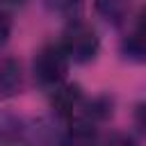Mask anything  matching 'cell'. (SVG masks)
I'll return each instance as SVG.
<instances>
[{"instance_id":"6da1fadb","label":"cell","mask_w":146,"mask_h":146,"mask_svg":"<svg viewBox=\"0 0 146 146\" xmlns=\"http://www.w3.org/2000/svg\"><path fill=\"white\" fill-rule=\"evenodd\" d=\"M59 46L64 48L66 57L75 64H87L91 62L96 55H98V48H100V39L96 34V30L84 23V21H71L62 34V41Z\"/></svg>"},{"instance_id":"7a4b0ae2","label":"cell","mask_w":146,"mask_h":146,"mask_svg":"<svg viewBox=\"0 0 146 146\" xmlns=\"http://www.w3.org/2000/svg\"><path fill=\"white\" fill-rule=\"evenodd\" d=\"M68 57L64 52V48L59 43H48L43 46L34 62H32V73H34V80L46 87V89H57L59 84H64L66 80V73H68Z\"/></svg>"},{"instance_id":"3957f363","label":"cell","mask_w":146,"mask_h":146,"mask_svg":"<svg viewBox=\"0 0 146 146\" xmlns=\"http://www.w3.org/2000/svg\"><path fill=\"white\" fill-rule=\"evenodd\" d=\"M50 103H52V110H55L62 119H73V116L84 107L87 100H84V94H82V89H80L78 84L64 82V84H59L57 89H52Z\"/></svg>"},{"instance_id":"277c9868","label":"cell","mask_w":146,"mask_h":146,"mask_svg":"<svg viewBox=\"0 0 146 146\" xmlns=\"http://www.w3.org/2000/svg\"><path fill=\"white\" fill-rule=\"evenodd\" d=\"M21 141L25 146H59L62 137H57V130L48 119H34L30 123H23Z\"/></svg>"},{"instance_id":"5b68a950","label":"cell","mask_w":146,"mask_h":146,"mask_svg":"<svg viewBox=\"0 0 146 146\" xmlns=\"http://www.w3.org/2000/svg\"><path fill=\"white\" fill-rule=\"evenodd\" d=\"M23 89V68L14 57L0 59V100H9L18 96Z\"/></svg>"},{"instance_id":"8992f818","label":"cell","mask_w":146,"mask_h":146,"mask_svg":"<svg viewBox=\"0 0 146 146\" xmlns=\"http://www.w3.org/2000/svg\"><path fill=\"white\" fill-rule=\"evenodd\" d=\"M59 146H103V144H100L96 130L91 128V123L80 121V123H73L64 132Z\"/></svg>"},{"instance_id":"52a82bcc","label":"cell","mask_w":146,"mask_h":146,"mask_svg":"<svg viewBox=\"0 0 146 146\" xmlns=\"http://www.w3.org/2000/svg\"><path fill=\"white\" fill-rule=\"evenodd\" d=\"M121 52H123L130 62L146 64V36L132 30V32L123 39V43H121Z\"/></svg>"},{"instance_id":"ba28073f","label":"cell","mask_w":146,"mask_h":146,"mask_svg":"<svg viewBox=\"0 0 146 146\" xmlns=\"http://www.w3.org/2000/svg\"><path fill=\"white\" fill-rule=\"evenodd\" d=\"M96 11L105 21L119 25L128 14V0H96Z\"/></svg>"},{"instance_id":"9c48e42d","label":"cell","mask_w":146,"mask_h":146,"mask_svg":"<svg viewBox=\"0 0 146 146\" xmlns=\"http://www.w3.org/2000/svg\"><path fill=\"white\" fill-rule=\"evenodd\" d=\"M43 2H46L48 9L59 11V14H73V11H78L80 5H82V0H43Z\"/></svg>"},{"instance_id":"30bf717a","label":"cell","mask_w":146,"mask_h":146,"mask_svg":"<svg viewBox=\"0 0 146 146\" xmlns=\"http://www.w3.org/2000/svg\"><path fill=\"white\" fill-rule=\"evenodd\" d=\"M103 146H135V141H132V137L125 135V132H114V135L107 137V141H105Z\"/></svg>"},{"instance_id":"8fae6325","label":"cell","mask_w":146,"mask_h":146,"mask_svg":"<svg viewBox=\"0 0 146 146\" xmlns=\"http://www.w3.org/2000/svg\"><path fill=\"white\" fill-rule=\"evenodd\" d=\"M132 119H135V125L146 135V103H139L135 105V112H132Z\"/></svg>"},{"instance_id":"7c38bea8","label":"cell","mask_w":146,"mask_h":146,"mask_svg":"<svg viewBox=\"0 0 146 146\" xmlns=\"http://www.w3.org/2000/svg\"><path fill=\"white\" fill-rule=\"evenodd\" d=\"M9 34H11V18L5 11H0V46L9 39Z\"/></svg>"},{"instance_id":"4fadbf2b","label":"cell","mask_w":146,"mask_h":146,"mask_svg":"<svg viewBox=\"0 0 146 146\" xmlns=\"http://www.w3.org/2000/svg\"><path fill=\"white\" fill-rule=\"evenodd\" d=\"M135 32H139V34H144V36H146V7H141V11H139V16H137Z\"/></svg>"},{"instance_id":"5bb4252c","label":"cell","mask_w":146,"mask_h":146,"mask_svg":"<svg viewBox=\"0 0 146 146\" xmlns=\"http://www.w3.org/2000/svg\"><path fill=\"white\" fill-rule=\"evenodd\" d=\"M2 2H21V0H2Z\"/></svg>"}]
</instances>
